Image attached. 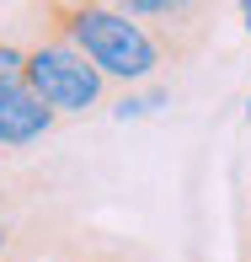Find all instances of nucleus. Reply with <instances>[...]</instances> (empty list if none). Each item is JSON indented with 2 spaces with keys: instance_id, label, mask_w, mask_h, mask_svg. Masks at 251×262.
<instances>
[{
  "instance_id": "1",
  "label": "nucleus",
  "mask_w": 251,
  "mask_h": 262,
  "mask_svg": "<svg viewBox=\"0 0 251 262\" xmlns=\"http://www.w3.org/2000/svg\"><path fill=\"white\" fill-rule=\"evenodd\" d=\"M38 21L49 32H59L107 86H145V80H155L166 70L150 32L123 6H97V0L80 6V0H70V6H43Z\"/></svg>"
},
{
  "instance_id": "2",
  "label": "nucleus",
  "mask_w": 251,
  "mask_h": 262,
  "mask_svg": "<svg viewBox=\"0 0 251 262\" xmlns=\"http://www.w3.org/2000/svg\"><path fill=\"white\" fill-rule=\"evenodd\" d=\"M32 27H38V32L21 43V86L49 107L54 118H86V113H97L112 86H107L59 32H49L43 21H32Z\"/></svg>"
},
{
  "instance_id": "3",
  "label": "nucleus",
  "mask_w": 251,
  "mask_h": 262,
  "mask_svg": "<svg viewBox=\"0 0 251 262\" xmlns=\"http://www.w3.org/2000/svg\"><path fill=\"white\" fill-rule=\"evenodd\" d=\"M139 27L150 32V43L161 49L166 64H187L209 49L214 38V6H187V0H134L123 6Z\"/></svg>"
},
{
  "instance_id": "4",
  "label": "nucleus",
  "mask_w": 251,
  "mask_h": 262,
  "mask_svg": "<svg viewBox=\"0 0 251 262\" xmlns=\"http://www.w3.org/2000/svg\"><path fill=\"white\" fill-rule=\"evenodd\" d=\"M54 123H59V118H54L38 97H32L27 86H16V91H6V97H0V150L32 145V139H43Z\"/></svg>"
},
{
  "instance_id": "5",
  "label": "nucleus",
  "mask_w": 251,
  "mask_h": 262,
  "mask_svg": "<svg viewBox=\"0 0 251 262\" xmlns=\"http://www.w3.org/2000/svg\"><path fill=\"white\" fill-rule=\"evenodd\" d=\"M59 262H150L128 241H102V235H70L59 246Z\"/></svg>"
},
{
  "instance_id": "6",
  "label": "nucleus",
  "mask_w": 251,
  "mask_h": 262,
  "mask_svg": "<svg viewBox=\"0 0 251 262\" xmlns=\"http://www.w3.org/2000/svg\"><path fill=\"white\" fill-rule=\"evenodd\" d=\"M21 86V43L0 32V97Z\"/></svg>"
},
{
  "instance_id": "7",
  "label": "nucleus",
  "mask_w": 251,
  "mask_h": 262,
  "mask_svg": "<svg viewBox=\"0 0 251 262\" xmlns=\"http://www.w3.org/2000/svg\"><path fill=\"white\" fill-rule=\"evenodd\" d=\"M6 257H11V220L0 214V262H6Z\"/></svg>"
},
{
  "instance_id": "8",
  "label": "nucleus",
  "mask_w": 251,
  "mask_h": 262,
  "mask_svg": "<svg viewBox=\"0 0 251 262\" xmlns=\"http://www.w3.org/2000/svg\"><path fill=\"white\" fill-rule=\"evenodd\" d=\"M241 21H246V32H251V0H246V6H241Z\"/></svg>"
},
{
  "instance_id": "9",
  "label": "nucleus",
  "mask_w": 251,
  "mask_h": 262,
  "mask_svg": "<svg viewBox=\"0 0 251 262\" xmlns=\"http://www.w3.org/2000/svg\"><path fill=\"white\" fill-rule=\"evenodd\" d=\"M246 246H251V220H246Z\"/></svg>"
},
{
  "instance_id": "10",
  "label": "nucleus",
  "mask_w": 251,
  "mask_h": 262,
  "mask_svg": "<svg viewBox=\"0 0 251 262\" xmlns=\"http://www.w3.org/2000/svg\"><path fill=\"white\" fill-rule=\"evenodd\" d=\"M246 123H251V102H246Z\"/></svg>"
},
{
  "instance_id": "11",
  "label": "nucleus",
  "mask_w": 251,
  "mask_h": 262,
  "mask_svg": "<svg viewBox=\"0 0 251 262\" xmlns=\"http://www.w3.org/2000/svg\"><path fill=\"white\" fill-rule=\"evenodd\" d=\"M43 262H59V257H43Z\"/></svg>"
}]
</instances>
